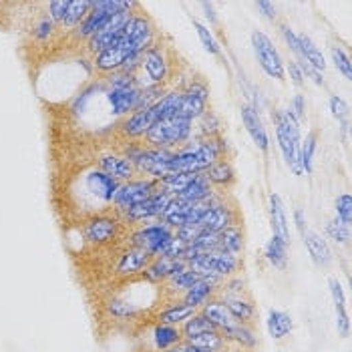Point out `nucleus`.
<instances>
[{
	"label": "nucleus",
	"instance_id": "7ed1b4c3",
	"mask_svg": "<svg viewBox=\"0 0 352 352\" xmlns=\"http://www.w3.org/2000/svg\"><path fill=\"white\" fill-rule=\"evenodd\" d=\"M160 190V184L157 179H131V182H125L121 184V188L115 195V201H113V208L117 214H125L127 210L135 208L137 204L145 201L147 197H151L155 191Z\"/></svg>",
	"mask_w": 352,
	"mask_h": 352
},
{
	"label": "nucleus",
	"instance_id": "f704fd0d",
	"mask_svg": "<svg viewBox=\"0 0 352 352\" xmlns=\"http://www.w3.org/2000/svg\"><path fill=\"white\" fill-rule=\"evenodd\" d=\"M99 89H101V82H91L89 87H85L81 93L73 99V103H71V111H73L75 115H82V113L87 111L89 101L99 93Z\"/></svg>",
	"mask_w": 352,
	"mask_h": 352
},
{
	"label": "nucleus",
	"instance_id": "9b49d317",
	"mask_svg": "<svg viewBox=\"0 0 352 352\" xmlns=\"http://www.w3.org/2000/svg\"><path fill=\"white\" fill-rule=\"evenodd\" d=\"M234 223H238V221L232 214V210L221 206V204H210L208 210L204 212V216L199 217V221H197V226L204 232H212V234H219V232H223L226 228H230Z\"/></svg>",
	"mask_w": 352,
	"mask_h": 352
},
{
	"label": "nucleus",
	"instance_id": "f3484780",
	"mask_svg": "<svg viewBox=\"0 0 352 352\" xmlns=\"http://www.w3.org/2000/svg\"><path fill=\"white\" fill-rule=\"evenodd\" d=\"M328 286H330V294H332V302H334V310H336L338 334L346 338L349 332H351V320H349V312H346V298H344L342 286H340V282L336 278H330Z\"/></svg>",
	"mask_w": 352,
	"mask_h": 352
},
{
	"label": "nucleus",
	"instance_id": "4468645a",
	"mask_svg": "<svg viewBox=\"0 0 352 352\" xmlns=\"http://www.w3.org/2000/svg\"><path fill=\"white\" fill-rule=\"evenodd\" d=\"M242 121H244L245 131L250 133L252 141L258 145L260 151L266 153V151L270 149V139H268V131H266V127H264V123H262V119H260L256 107L244 105V107H242Z\"/></svg>",
	"mask_w": 352,
	"mask_h": 352
},
{
	"label": "nucleus",
	"instance_id": "1a4fd4ad",
	"mask_svg": "<svg viewBox=\"0 0 352 352\" xmlns=\"http://www.w3.org/2000/svg\"><path fill=\"white\" fill-rule=\"evenodd\" d=\"M160 113L155 111V107L141 109V111H135L131 117H127L123 123H121V133L129 139H139V137H145L149 133L151 127H155L160 123Z\"/></svg>",
	"mask_w": 352,
	"mask_h": 352
},
{
	"label": "nucleus",
	"instance_id": "ddd939ff",
	"mask_svg": "<svg viewBox=\"0 0 352 352\" xmlns=\"http://www.w3.org/2000/svg\"><path fill=\"white\" fill-rule=\"evenodd\" d=\"M97 169H101L103 173H107L109 177L117 179V182H131L135 175V167L123 155H103L97 160Z\"/></svg>",
	"mask_w": 352,
	"mask_h": 352
},
{
	"label": "nucleus",
	"instance_id": "39448f33",
	"mask_svg": "<svg viewBox=\"0 0 352 352\" xmlns=\"http://www.w3.org/2000/svg\"><path fill=\"white\" fill-rule=\"evenodd\" d=\"M121 230V221L109 214H97L82 221V236L89 244L107 245L117 240Z\"/></svg>",
	"mask_w": 352,
	"mask_h": 352
},
{
	"label": "nucleus",
	"instance_id": "49530a36",
	"mask_svg": "<svg viewBox=\"0 0 352 352\" xmlns=\"http://www.w3.org/2000/svg\"><path fill=\"white\" fill-rule=\"evenodd\" d=\"M288 73H290V79H292V82H294L296 87H302V85H304V73H302V69L296 65V60H290Z\"/></svg>",
	"mask_w": 352,
	"mask_h": 352
},
{
	"label": "nucleus",
	"instance_id": "412c9836",
	"mask_svg": "<svg viewBox=\"0 0 352 352\" xmlns=\"http://www.w3.org/2000/svg\"><path fill=\"white\" fill-rule=\"evenodd\" d=\"M201 314H204L212 324L216 326L217 330H223V328H228V326L240 324V322H236V320H234V316L230 314L228 306H226L221 300L206 302V304H204V308H201Z\"/></svg>",
	"mask_w": 352,
	"mask_h": 352
},
{
	"label": "nucleus",
	"instance_id": "37998d69",
	"mask_svg": "<svg viewBox=\"0 0 352 352\" xmlns=\"http://www.w3.org/2000/svg\"><path fill=\"white\" fill-rule=\"evenodd\" d=\"M54 32V23L49 19V16H43L38 23H36V27L32 28V36L36 38V41H41V43H45V41H49V36Z\"/></svg>",
	"mask_w": 352,
	"mask_h": 352
},
{
	"label": "nucleus",
	"instance_id": "ea45409f",
	"mask_svg": "<svg viewBox=\"0 0 352 352\" xmlns=\"http://www.w3.org/2000/svg\"><path fill=\"white\" fill-rule=\"evenodd\" d=\"M193 27H195V30H197V36H199V41H201L204 49H206L210 54H219V45H217V41L214 38L212 30L206 27V25H201L199 21H193Z\"/></svg>",
	"mask_w": 352,
	"mask_h": 352
},
{
	"label": "nucleus",
	"instance_id": "72a5a7b5",
	"mask_svg": "<svg viewBox=\"0 0 352 352\" xmlns=\"http://www.w3.org/2000/svg\"><path fill=\"white\" fill-rule=\"evenodd\" d=\"M91 6H93V2H87V0H75V2H71L69 4V10H67V16L63 21V27H79L82 23V19L91 12Z\"/></svg>",
	"mask_w": 352,
	"mask_h": 352
},
{
	"label": "nucleus",
	"instance_id": "4c0bfd02",
	"mask_svg": "<svg viewBox=\"0 0 352 352\" xmlns=\"http://www.w3.org/2000/svg\"><path fill=\"white\" fill-rule=\"evenodd\" d=\"M330 56H332V63H334V67L338 69V73H342V75L351 81L352 63L351 58H349V54L344 53L340 47H332V49H330Z\"/></svg>",
	"mask_w": 352,
	"mask_h": 352
},
{
	"label": "nucleus",
	"instance_id": "6ab92c4d",
	"mask_svg": "<svg viewBox=\"0 0 352 352\" xmlns=\"http://www.w3.org/2000/svg\"><path fill=\"white\" fill-rule=\"evenodd\" d=\"M270 221L274 236L288 244V242H290L288 217H286V210H284L282 197H280L278 193H272L270 195Z\"/></svg>",
	"mask_w": 352,
	"mask_h": 352
},
{
	"label": "nucleus",
	"instance_id": "b1692460",
	"mask_svg": "<svg viewBox=\"0 0 352 352\" xmlns=\"http://www.w3.org/2000/svg\"><path fill=\"white\" fill-rule=\"evenodd\" d=\"M266 324H268V332H270L272 338H276V340H282V338H286L290 332H292V316L288 314V312H284V310H270L268 312V320H266Z\"/></svg>",
	"mask_w": 352,
	"mask_h": 352
},
{
	"label": "nucleus",
	"instance_id": "8fccbe9b",
	"mask_svg": "<svg viewBox=\"0 0 352 352\" xmlns=\"http://www.w3.org/2000/svg\"><path fill=\"white\" fill-rule=\"evenodd\" d=\"M294 221H296V228H298L300 236H304L306 230H308V226H306V217H304V212H302V210H296V212H294Z\"/></svg>",
	"mask_w": 352,
	"mask_h": 352
},
{
	"label": "nucleus",
	"instance_id": "a211bd4d",
	"mask_svg": "<svg viewBox=\"0 0 352 352\" xmlns=\"http://www.w3.org/2000/svg\"><path fill=\"white\" fill-rule=\"evenodd\" d=\"M302 240H304V245H306V250H308V254H310V258L314 260L316 266L326 268L332 262V252L326 244V240L322 236H318L314 230H306Z\"/></svg>",
	"mask_w": 352,
	"mask_h": 352
},
{
	"label": "nucleus",
	"instance_id": "58836bf2",
	"mask_svg": "<svg viewBox=\"0 0 352 352\" xmlns=\"http://www.w3.org/2000/svg\"><path fill=\"white\" fill-rule=\"evenodd\" d=\"M109 312L115 318H133L139 314V308L131 302H123V300H111L109 302Z\"/></svg>",
	"mask_w": 352,
	"mask_h": 352
},
{
	"label": "nucleus",
	"instance_id": "aec40b11",
	"mask_svg": "<svg viewBox=\"0 0 352 352\" xmlns=\"http://www.w3.org/2000/svg\"><path fill=\"white\" fill-rule=\"evenodd\" d=\"M204 175H206V179L210 182L212 188L216 186V188H226L228 190L236 182V171H234V167L226 162V160H219V162L212 163L204 171Z\"/></svg>",
	"mask_w": 352,
	"mask_h": 352
},
{
	"label": "nucleus",
	"instance_id": "c03bdc74",
	"mask_svg": "<svg viewBox=\"0 0 352 352\" xmlns=\"http://www.w3.org/2000/svg\"><path fill=\"white\" fill-rule=\"evenodd\" d=\"M330 111H332V117L338 119V121L346 119V115H349L346 103H344L338 95H332V97H330Z\"/></svg>",
	"mask_w": 352,
	"mask_h": 352
},
{
	"label": "nucleus",
	"instance_id": "20e7f679",
	"mask_svg": "<svg viewBox=\"0 0 352 352\" xmlns=\"http://www.w3.org/2000/svg\"><path fill=\"white\" fill-rule=\"evenodd\" d=\"M252 47H254V53H256V58H258L262 71L272 79L284 81L286 67H284V60H282L280 53L276 51V47H274L270 38L264 32L254 30L252 32Z\"/></svg>",
	"mask_w": 352,
	"mask_h": 352
},
{
	"label": "nucleus",
	"instance_id": "de8ad7c7",
	"mask_svg": "<svg viewBox=\"0 0 352 352\" xmlns=\"http://www.w3.org/2000/svg\"><path fill=\"white\" fill-rule=\"evenodd\" d=\"M256 6H258V10H262V12H264V16H266L268 21H276V6H274L272 2L260 0Z\"/></svg>",
	"mask_w": 352,
	"mask_h": 352
},
{
	"label": "nucleus",
	"instance_id": "5701e85b",
	"mask_svg": "<svg viewBox=\"0 0 352 352\" xmlns=\"http://www.w3.org/2000/svg\"><path fill=\"white\" fill-rule=\"evenodd\" d=\"M219 332H221V336L226 338V342H236V344L242 346V349H254L256 342H258L254 330L248 324L228 326V328H223V330H219Z\"/></svg>",
	"mask_w": 352,
	"mask_h": 352
},
{
	"label": "nucleus",
	"instance_id": "6e6552de",
	"mask_svg": "<svg viewBox=\"0 0 352 352\" xmlns=\"http://www.w3.org/2000/svg\"><path fill=\"white\" fill-rule=\"evenodd\" d=\"M208 101H210V91L204 82H191L190 87L182 93V105H179V115L188 119H199L208 111Z\"/></svg>",
	"mask_w": 352,
	"mask_h": 352
},
{
	"label": "nucleus",
	"instance_id": "a878e982",
	"mask_svg": "<svg viewBox=\"0 0 352 352\" xmlns=\"http://www.w3.org/2000/svg\"><path fill=\"white\" fill-rule=\"evenodd\" d=\"M223 304L228 306V310L234 316V320L240 322V324H248L254 318V314H256V308H254L252 300H245L242 296H226Z\"/></svg>",
	"mask_w": 352,
	"mask_h": 352
},
{
	"label": "nucleus",
	"instance_id": "3c124183",
	"mask_svg": "<svg viewBox=\"0 0 352 352\" xmlns=\"http://www.w3.org/2000/svg\"><path fill=\"white\" fill-rule=\"evenodd\" d=\"M219 352H242V351H219Z\"/></svg>",
	"mask_w": 352,
	"mask_h": 352
},
{
	"label": "nucleus",
	"instance_id": "423d86ee",
	"mask_svg": "<svg viewBox=\"0 0 352 352\" xmlns=\"http://www.w3.org/2000/svg\"><path fill=\"white\" fill-rule=\"evenodd\" d=\"M171 238H173V230L162 221V223H149V226H143V228L135 230L131 234V244H133V248L145 250L153 258H157Z\"/></svg>",
	"mask_w": 352,
	"mask_h": 352
},
{
	"label": "nucleus",
	"instance_id": "c756f323",
	"mask_svg": "<svg viewBox=\"0 0 352 352\" xmlns=\"http://www.w3.org/2000/svg\"><path fill=\"white\" fill-rule=\"evenodd\" d=\"M264 256H266V260L270 262L274 268L284 270L286 268V262H288V244L282 242L280 238L272 236V240L266 244Z\"/></svg>",
	"mask_w": 352,
	"mask_h": 352
},
{
	"label": "nucleus",
	"instance_id": "cd10ccee",
	"mask_svg": "<svg viewBox=\"0 0 352 352\" xmlns=\"http://www.w3.org/2000/svg\"><path fill=\"white\" fill-rule=\"evenodd\" d=\"M195 312H197V310H195V308H191V306H188L186 302L171 304L167 310L160 312V324H169V326L184 324L186 320H190Z\"/></svg>",
	"mask_w": 352,
	"mask_h": 352
},
{
	"label": "nucleus",
	"instance_id": "4be33fe9",
	"mask_svg": "<svg viewBox=\"0 0 352 352\" xmlns=\"http://www.w3.org/2000/svg\"><path fill=\"white\" fill-rule=\"evenodd\" d=\"M219 286L217 282H212V280H197L193 286H191L190 290L186 292V296H184V302L191 306V308H199V306H204L208 300L214 296V292H216V288Z\"/></svg>",
	"mask_w": 352,
	"mask_h": 352
},
{
	"label": "nucleus",
	"instance_id": "c9c22d12",
	"mask_svg": "<svg viewBox=\"0 0 352 352\" xmlns=\"http://www.w3.org/2000/svg\"><path fill=\"white\" fill-rule=\"evenodd\" d=\"M326 234H328L336 244H349V240H351V226H346L344 221H340L338 217H334V219L328 221Z\"/></svg>",
	"mask_w": 352,
	"mask_h": 352
},
{
	"label": "nucleus",
	"instance_id": "a18cd8bd",
	"mask_svg": "<svg viewBox=\"0 0 352 352\" xmlns=\"http://www.w3.org/2000/svg\"><path fill=\"white\" fill-rule=\"evenodd\" d=\"M288 111L294 115V119L300 123V121L304 119V115H306V103H304V97H302V95H296V97L292 99V105H290Z\"/></svg>",
	"mask_w": 352,
	"mask_h": 352
},
{
	"label": "nucleus",
	"instance_id": "393cba45",
	"mask_svg": "<svg viewBox=\"0 0 352 352\" xmlns=\"http://www.w3.org/2000/svg\"><path fill=\"white\" fill-rule=\"evenodd\" d=\"M219 250L238 256L244 250V232L240 228V223H234L230 228H226L223 232H219Z\"/></svg>",
	"mask_w": 352,
	"mask_h": 352
},
{
	"label": "nucleus",
	"instance_id": "09e8293b",
	"mask_svg": "<svg viewBox=\"0 0 352 352\" xmlns=\"http://www.w3.org/2000/svg\"><path fill=\"white\" fill-rule=\"evenodd\" d=\"M163 352H210L206 351V349H197V346H193L190 342H179V344H175V346H171V349H167V351Z\"/></svg>",
	"mask_w": 352,
	"mask_h": 352
},
{
	"label": "nucleus",
	"instance_id": "e433bc0d",
	"mask_svg": "<svg viewBox=\"0 0 352 352\" xmlns=\"http://www.w3.org/2000/svg\"><path fill=\"white\" fill-rule=\"evenodd\" d=\"M197 280H201V278H199L195 272H191L190 268H186L184 272H179L177 276L169 278L167 282H169V286H171L173 290H177V292H188Z\"/></svg>",
	"mask_w": 352,
	"mask_h": 352
},
{
	"label": "nucleus",
	"instance_id": "c85d7f7f",
	"mask_svg": "<svg viewBox=\"0 0 352 352\" xmlns=\"http://www.w3.org/2000/svg\"><path fill=\"white\" fill-rule=\"evenodd\" d=\"M153 342H155V349L163 352L179 344V342H184V336H182V330L175 326L157 324L153 330Z\"/></svg>",
	"mask_w": 352,
	"mask_h": 352
},
{
	"label": "nucleus",
	"instance_id": "dca6fc26",
	"mask_svg": "<svg viewBox=\"0 0 352 352\" xmlns=\"http://www.w3.org/2000/svg\"><path fill=\"white\" fill-rule=\"evenodd\" d=\"M188 268V264L184 260H169V258H153V262L145 268L143 278L151 280V282H160V280H169L173 276H177L179 272Z\"/></svg>",
	"mask_w": 352,
	"mask_h": 352
},
{
	"label": "nucleus",
	"instance_id": "79ce46f5",
	"mask_svg": "<svg viewBox=\"0 0 352 352\" xmlns=\"http://www.w3.org/2000/svg\"><path fill=\"white\" fill-rule=\"evenodd\" d=\"M69 4L71 0H53L49 2V19L53 21L54 25H63L65 16H67V10H69Z\"/></svg>",
	"mask_w": 352,
	"mask_h": 352
},
{
	"label": "nucleus",
	"instance_id": "f03ea898",
	"mask_svg": "<svg viewBox=\"0 0 352 352\" xmlns=\"http://www.w3.org/2000/svg\"><path fill=\"white\" fill-rule=\"evenodd\" d=\"M191 119L188 117H182L179 113L165 119V121H160L155 127L149 129V133L145 135L147 143L153 145L155 149H169L177 143H184L188 141L191 135Z\"/></svg>",
	"mask_w": 352,
	"mask_h": 352
},
{
	"label": "nucleus",
	"instance_id": "2eb2a0df",
	"mask_svg": "<svg viewBox=\"0 0 352 352\" xmlns=\"http://www.w3.org/2000/svg\"><path fill=\"white\" fill-rule=\"evenodd\" d=\"M153 262V256L145 250H139V248H129L127 252H123L119 256V262H117V272L121 276H133L143 272L149 264Z\"/></svg>",
	"mask_w": 352,
	"mask_h": 352
},
{
	"label": "nucleus",
	"instance_id": "7c9ffc66",
	"mask_svg": "<svg viewBox=\"0 0 352 352\" xmlns=\"http://www.w3.org/2000/svg\"><path fill=\"white\" fill-rule=\"evenodd\" d=\"M212 330H217V328L212 324L201 312H195L190 320L184 322L182 336H184L186 340H191V338H195V336H199V334H204V332H212Z\"/></svg>",
	"mask_w": 352,
	"mask_h": 352
},
{
	"label": "nucleus",
	"instance_id": "2f4dec72",
	"mask_svg": "<svg viewBox=\"0 0 352 352\" xmlns=\"http://www.w3.org/2000/svg\"><path fill=\"white\" fill-rule=\"evenodd\" d=\"M316 143H318V135L316 131H310L306 139L300 143V167L306 173H312L314 169V153H316Z\"/></svg>",
	"mask_w": 352,
	"mask_h": 352
},
{
	"label": "nucleus",
	"instance_id": "a19ab883",
	"mask_svg": "<svg viewBox=\"0 0 352 352\" xmlns=\"http://www.w3.org/2000/svg\"><path fill=\"white\" fill-rule=\"evenodd\" d=\"M334 210H336V217H338L340 221H344L346 226H351L352 223V199L349 193H344V195H338V197H336Z\"/></svg>",
	"mask_w": 352,
	"mask_h": 352
},
{
	"label": "nucleus",
	"instance_id": "bb28decb",
	"mask_svg": "<svg viewBox=\"0 0 352 352\" xmlns=\"http://www.w3.org/2000/svg\"><path fill=\"white\" fill-rule=\"evenodd\" d=\"M298 41H300V49H302V56H304L306 65H308V67H312L314 71L322 73V71L326 69L324 54L320 53V49L314 45V41H312L308 34H298Z\"/></svg>",
	"mask_w": 352,
	"mask_h": 352
},
{
	"label": "nucleus",
	"instance_id": "f257e3e1",
	"mask_svg": "<svg viewBox=\"0 0 352 352\" xmlns=\"http://www.w3.org/2000/svg\"><path fill=\"white\" fill-rule=\"evenodd\" d=\"M274 123H276V137H278V145H280V151L284 155V162L296 175H302V167H300V143H302L300 123L294 119V115L290 111H276Z\"/></svg>",
	"mask_w": 352,
	"mask_h": 352
},
{
	"label": "nucleus",
	"instance_id": "0eeeda50",
	"mask_svg": "<svg viewBox=\"0 0 352 352\" xmlns=\"http://www.w3.org/2000/svg\"><path fill=\"white\" fill-rule=\"evenodd\" d=\"M171 199H173V195L163 193L162 190H157L151 197H147L145 201H141V204H137L135 208L127 210V212L123 214V221L139 223V221H149V219L162 217L163 212L167 210V206H169Z\"/></svg>",
	"mask_w": 352,
	"mask_h": 352
},
{
	"label": "nucleus",
	"instance_id": "9d476101",
	"mask_svg": "<svg viewBox=\"0 0 352 352\" xmlns=\"http://www.w3.org/2000/svg\"><path fill=\"white\" fill-rule=\"evenodd\" d=\"M141 91L139 87H123V89H109L107 103L111 109V115L121 117L127 115L129 111H137L141 101Z\"/></svg>",
	"mask_w": 352,
	"mask_h": 352
},
{
	"label": "nucleus",
	"instance_id": "f8f14e48",
	"mask_svg": "<svg viewBox=\"0 0 352 352\" xmlns=\"http://www.w3.org/2000/svg\"><path fill=\"white\" fill-rule=\"evenodd\" d=\"M141 67L145 69L147 77L151 79V82L155 85H162L167 79V56L163 53V49H160L157 45H151L143 56H141Z\"/></svg>",
	"mask_w": 352,
	"mask_h": 352
},
{
	"label": "nucleus",
	"instance_id": "473e14b6",
	"mask_svg": "<svg viewBox=\"0 0 352 352\" xmlns=\"http://www.w3.org/2000/svg\"><path fill=\"white\" fill-rule=\"evenodd\" d=\"M186 342H190V344L197 346V349H206V351L210 352L223 351V346L228 344L219 330L204 332V334H199V336H195V338H191V340H186Z\"/></svg>",
	"mask_w": 352,
	"mask_h": 352
}]
</instances>
